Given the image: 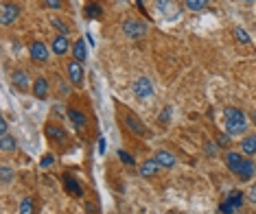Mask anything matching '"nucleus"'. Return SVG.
I'll return each mask as SVG.
<instances>
[{
	"instance_id": "obj_1",
	"label": "nucleus",
	"mask_w": 256,
	"mask_h": 214,
	"mask_svg": "<svg viewBox=\"0 0 256 214\" xmlns=\"http://www.w3.org/2000/svg\"><path fill=\"white\" fill-rule=\"evenodd\" d=\"M223 118H226V131L230 136H243L248 129V116L239 109V107H226L223 109Z\"/></svg>"
},
{
	"instance_id": "obj_2",
	"label": "nucleus",
	"mask_w": 256,
	"mask_h": 214,
	"mask_svg": "<svg viewBox=\"0 0 256 214\" xmlns=\"http://www.w3.org/2000/svg\"><path fill=\"white\" fill-rule=\"evenodd\" d=\"M123 33L129 40H142L147 35V24L142 20H136V18H127L123 22Z\"/></svg>"
},
{
	"instance_id": "obj_3",
	"label": "nucleus",
	"mask_w": 256,
	"mask_h": 214,
	"mask_svg": "<svg viewBox=\"0 0 256 214\" xmlns=\"http://www.w3.org/2000/svg\"><path fill=\"white\" fill-rule=\"evenodd\" d=\"M156 9L166 20H180V16H182V7L175 0H156Z\"/></svg>"
},
{
	"instance_id": "obj_4",
	"label": "nucleus",
	"mask_w": 256,
	"mask_h": 214,
	"mask_svg": "<svg viewBox=\"0 0 256 214\" xmlns=\"http://www.w3.org/2000/svg\"><path fill=\"white\" fill-rule=\"evenodd\" d=\"M18 18H20V7H18L16 2H2V7H0V20H2V26H11Z\"/></svg>"
},
{
	"instance_id": "obj_5",
	"label": "nucleus",
	"mask_w": 256,
	"mask_h": 214,
	"mask_svg": "<svg viewBox=\"0 0 256 214\" xmlns=\"http://www.w3.org/2000/svg\"><path fill=\"white\" fill-rule=\"evenodd\" d=\"M123 123H125V127H127L132 133H136V136H147L145 123H142L136 114H132V111H125L123 114Z\"/></svg>"
},
{
	"instance_id": "obj_6",
	"label": "nucleus",
	"mask_w": 256,
	"mask_h": 214,
	"mask_svg": "<svg viewBox=\"0 0 256 214\" xmlns=\"http://www.w3.org/2000/svg\"><path fill=\"white\" fill-rule=\"evenodd\" d=\"M132 90H134V94H136L138 99H149V96L153 94V83H151V79L140 77V79H136V81H134Z\"/></svg>"
},
{
	"instance_id": "obj_7",
	"label": "nucleus",
	"mask_w": 256,
	"mask_h": 214,
	"mask_svg": "<svg viewBox=\"0 0 256 214\" xmlns=\"http://www.w3.org/2000/svg\"><path fill=\"white\" fill-rule=\"evenodd\" d=\"M44 133H46V136H48L53 142H57V144H66V142H68V133L64 131L62 127H57V125H46Z\"/></svg>"
},
{
	"instance_id": "obj_8",
	"label": "nucleus",
	"mask_w": 256,
	"mask_h": 214,
	"mask_svg": "<svg viewBox=\"0 0 256 214\" xmlns=\"http://www.w3.org/2000/svg\"><path fill=\"white\" fill-rule=\"evenodd\" d=\"M29 55L33 62H46L48 59V48H46V44H42V42H33V44L29 46Z\"/></svg>"
},
{
	"instance_id": "obj_9",
	"label": "nucleus",
	"mask_w": 256,
	"mask_h": 214,
	"mask_svg": "<svg viewBox=\"0 0 256 214\" xmlns=\"http://www.w3.org/2000/svg\"><path fill=\"white\" fill-rule=\"evenodd\" d=\"M243 164H245V160H243V155H241V153H234V151H228V153H226V166H228V169H230L234 175L239 173Z\"/></svg>"
},
{
	"instance_id": "obj_10",
	"label": "nucleus",
	"mask_w": 256,
	"mask_h": 214,
	"mask_svg": "<svg viewBox=\"0 0 256 214\" xmlns=\"http://www.w3.org/2000/svg\"><path fill=\"white\" fill-rule=\"evenodd\" d=\"M66 72H68L70 83H74V86H81V83H83V68H81V64H79V62H70V64H68Z\"/></svg>"
},
{
	"instance_id": "obj_11",
	"label": "nucleus",
	"mask_w": 256,
	"mask_h": 214,
	"mask_svg": "<svg viewBox=\"0 0 256 214\" xmlns=\"http://www.w3.org/2000/svg\"><path fill=\"white\" fill-rule=\"evenodd\" d=\"M50 48H53L55 55H66L68 50H70V40H68V35H57L53 40V44H50Z\"/></svg>"
},
{
	"instance_id": "obj_12",
	"label": "nucleus",
	"mask_w": 256,
	"mask_h": 214,
	"mask_svg": "<svg viewBox=\"0 0 256 214\" xmlns=\"http://www.w3.org/2000/svg\"><path fill=\"white\" fill-rule=\"evenodd\" d=\"M64 188H66V193L68 194H72V197H81V194H83V190H81V186H79V181L77 179H74L72 177V175H64Z\"/></svg>"
},
{
	"instance_id": "obj_13",
	"label": "nucleus",
	"mask_w": 256,
	"mask_h": 214,
	"mask_svg": "<svg viewBox=\"0 0 256 214\" xmlns=\"http://www.w3.org/2000/svg\"><path fill=\"white\" fill-rule=\"evenodd\" d=\"M160 169H162V166L158 164V160H156V157H151V160H147L145 164L140 166V175H142L145 179H151V177H156Z\"/></svg>"
},
{
	"instance_id": "obj_14",
	"label": "nucleus",
	"mask_w": 256,
	"mask_h": 214,
	"mask_svg": "<svg viewBox=\"0 0 256 214\" xmlns=\"http://www.w3.org/2000/svg\"><path fill=\"white\" fill-rule=\"evenodd\" d=\"M11 83L18 87L20 92H26L29 90V77H26V72L24 70H16L11 74Z\"/></svg>"
},
{
	"instance_id": "obj_15",
	"label": "nucleus",
	"mask_w": 256,
	"mask_h": 214,
	"mask_svg": "<svg viewBox=\"0 0 256 214\" xmlns=\"http://www.w3.org/2000/svg\"><path fill=\"white\" fill-rule=\"evenodd\" d=\"M153 157H156V160H158V164H160L162 169H173V166H175V162H178V160H175V155H173V153H169V151H158Z\"/></svg>"
},
{
	"instance_id": "obj_16",
	"label": "nucleus",
	"mask_w": 256,
	"mask_h": 214,
	"mask_svg": "<svg viewBox=\"0 0 256 214\" xmlns=\"http://www.w3.org/2000/svg\"><path fill=\"white\" fill-rule=\"evenodd\" d=\"M33 94H35L40 101H44L46 96H48V81H46L44 77H37V79H35V83H33Z\"/></svg>"
},
{
	"instance_id": "obj_17",
	"label": "nucleus",
	"mask_w": 256,
	"mask_h": 214,
	"mask_svg": "<svg viewBox=\"0 0 256 214\" xmlns=\"http://www.w3.org/2000/svg\"><path fill=\"white\" fill-rule=\"evenodd\" d=\"M72 57H74V62H79V64L86 62V57H88L86 40H77V42H74V46H72Z\"/></svg>"
},
{
	"instance_id": "obj_18",
	"label": "nucleus",
	"mask_w": 256,
	"mask_h": 214,
	"mask_svg": "<svg viewBox=\"0 0 256 214\" xmlns=\"http://www.w3.org/2000/svg\"><path fill=\"white\" fill-rule=\"evenodd\" d=\"M68 118H70V123L74 125L77 129H83L88 125V118H86V114H81V111H77V109H68Z\"/></svg>"
},
{
	"instance_id": "obj_19",
	"label": "nucleus",
	"mask_w": 256,
	"mask_h": 214,
	"mask_svg": "<svg viewBox=\"0 0 256 214\" xmlns=\"http://www.w3.org/2000/svg\"><path fill=\"white\" fill-rule=\"evenodd\" d=\"M0 149H2L4 153H11L18 149V140L13 136H9V133H4V136H0Z\"/></svg>"
},
{
	"instance_id": "obj_20",
	"label": "nucleus",
	"mask_w": 256,
	"mask_h": 214,
	"mask_svg": "<svg viewBox=\"0 0 256 214\" xmlns=\"http://www.w3.org/2000/svg\"><path fill=\"white\" fill-rule=\"evenodd\" d=\"M254 164H252V162H250V160H245V164L243 166H241V171H239V173H236V177H239V179H243V181H248V179H252L254 177Z\"/></svg>"
},
{
	"instance_id": "obj_21",
	"label": "nucleus",
	"mask_w": 256,
	"mask_h": 214,
	"mask_svg": "<svg viewBox=\"0 0 256 214\" xmlns=\"http://www.w3.org/2000/svg\"><path fill=\"white\" fill-rule=\"evenodd\" d=\"M241 151L245 155H254L256 153V136H245L243 142H241Z\"/></svg>"
},
{
	"instance_id": "obj_22",
	"label": "nucleus",
	"mask_w": 256,
	"mask_h": 214,
	"mask_svg": "<svg viewBox=\"0 0 256 214\" xmlns=\"http://www.w3.org/2000/svg\"><path fill=\"white\" fill-rule=\"evenodd\" d=\"M206 7H208V0H184V9H188L193 13L204 11Z\"/></svg>"
},
{
	"instance_id": "obj_23",
	"label": "nucleus",
	"mask_w": 256,
	"mask_h": 214,
	"mask_svg": "<svg viewBox=\"0 0 256 214\" xmlns=\"http://www.w3.org/2000/svg\"><path fill=\"white\" fill-rule=\"evenodd\" d=\"M50 24H53L55 29L59 31V35H68V31H70V26H68L66 22L62 20V18H53V20H50Z\"/></svg>"
},
{
	"instance_id": "obj_24",
	"label": "nucleus",
	"mask_w": 256,
	"mask_h": 214,
	"mask_svg": "<svg viewBox=\"0 0 256 214\" xmlns=\"http://www.w3.org/2000/svg\"><path fill=\"white\" fill-rule=\"evenodd\" d=\"M228 201H232L236 208H241L243 206V193H241V190H232V193L228 194Z\"/></svg>"
},
{
	"instance_id": "obj_25",
	"label": "nucleus",
	"mask_w": 256,
	"mask_h": 214,
	"mask_svg": "<svg viewBox=\"0 0 256 214\" xmlns=\"http://www.w3.org/2000/svg\"><path fill=\"white\" fill-rule=\"evenodd\" d=\"M236 210H239V208H236L232 201H228V199L219 206V214H234Z\"/></svg>"
},
{
	"instance_id": "obj_26",
	"label": "nucleus",
	"mask_w": 256,
	"mask_h": 214,
	"mask_svg": "<svg viewBox=\"0 0 256 214\" xmlns=\"http://www.w3.org/2000/svg\"><path fill=\"white\" fill-rule=\"evenodd\" d=\"M101 13H103V9H101L99 4H90V7L86 9V16H88V18H92V20L101 18Z\"/></svg>"
},
{
	"instance_id": "obj_27",
	"label": "nucleus",
	"mask_w": 256,
	"mask_h": 214,
	"mask_svg": "<svg viewBox=\"0 0 256 214\" xmlns=\"http://www.w3.org/2000/svg\"><path fill=\"white\" fill-rule=\"evenodd\" d=\"M33 199H24V201L20 203V214H33Z\"/></svg>"
},
{
	"instance_id": "obj_28",
	"label": "nucleus",
	"mask_w": 256,
	"mask_h": 214,
	"mask_svg": "<svg viewBox=\"0 0 256 214\" xmlns=\"http://www.w3.org/2000/svg\"><path fill=\"white\" fill-rule=\"evenodd\" d=\"M0 175H2V184H9L16 173H13V169H9V166H2V169H0Z\"/></svg>"
},
{
	"instance_id": "obj_29",
	"label": "nucleus",
	"mask_w": 256,
	"mask_h": 214,
	"mask_svg": "<svg viewBox=\"0 0 256 214\" xmlns=\"http://www.w3.org/2000/svg\"><path fill=\"white\" fill-rule=\"evenodd\" d=\"M234 37H236V42H241V44H250V35L245 33L243 29H234Z\"/></svg>"
},
{
	"instance_id": "obj_30",
	"label": "nucleus",
	"mask_w": 256,
	"mask_h": 214,
	"mask_svg": "<svg viewBox=\"0 0 256 214\" xmlns=\"http://www.w3.org/2000/svg\"><path fill=\"white\" fill-rule=\"evenodd\" d=\"M53 162H55V155H53V153H46V155L42 157L40 166H42V169H48V166H53Z\"/></svg>"
},
{
	"instance_id": "obj_31",
	"label": "nucleus",
	"mask_w": 256,
	"mask_h": 214,
	"mask_svg": "<svg viewBox=\"0 0 256 214\" xmlns=\"http://www.w3.org/2000/svg\"><path fill=\"white\" fill-rule=\"evenodd\" d=\"M118 157H120V160H123V164H127V166H134V157L129 155L127 151H120V149H118Z\"/></svg>"
},
{
	"instance_id": "obj_32",
	"label": "nucleus",
	"mask_w": 256,
	"mask_h": 214,
	"mask_svg": "<svg viewBox=\"0 0 256 214\" xmlns=\"http://www.w3.org/2000/svg\"><path fill=\"white\" fill-rule=\"evenodd\" d=\"M171 114H173V107H164V111H162V116H160V123H162V125L169 123Z\"/></svg>"
},
{
	"instance_id": "obj_33",
	"label": "nucleus",
	"mask_w": 256,
	"mask_h": 214,
	"mask_svg": "<svg viewBox=\"0 0 256 214\" xmlns=\"http://www.w3.org/2000/svg\"><path fill=\"white\" fill-rule=\"evenodd\" d=\"M42 4L48 9H62V0H42Z\"/></svg>"
},
{
	"instance_id": "obj_34",
	"label": "nucleus",
	"mask_w": 256,
	"mask_h": 214,
	"mask_svg": "<svg viewBox=\"0 0 256 214\" xmlns=\"http://www.w3.org/2000/svg\"><path fill=\"white\" fill-rule=\"evenodd\" d=\"M217 144H219V147H228V144H230V133H219V136H217Z\"/></svg>"
},
{
	"instance_id": "obj_35",
	"label": "nucleus",
	"mask_w": 256,
	"mask_h": 214,
	"mask_svg": "<svg viewBox=\"0 0 256 214\" xmlns=\"http://www.w3.org/2000/svg\"><path fill=\"white\" fill-rule=\"evenodd\" d=\"M83 208H86V212H88V214H96V203L86 201V203H83Z\"/></svg>"
},
{
	"instance_id": "obj_36",
	"label": "nucleus",
	"mask_w": 256,
	"mask_h": 214,
	"mask_svg": "<svg viewBox=\"0 0 256 214\" xmlns=\"http://www.w3.org/2000/svg\"><path fill=\"white\" fill-rule=\"evenodd\" d=\"M204 151H206L208 155H215V153H217V149H215V144H212V142H208L206 147H204Z\"/></svg>"
},
{
	"instance_id": "obj_37",
	"label": "nucleus",
	"mask_w": 256,
	"mask_h": 214,
	"mask_svg": "<svg viewBox=\"0 0 256 214\" xmlns=\"http://www.w3.org/2000/svg\"><path fill=\"white\" fill-rule=\"evenodd\" d=\"M248 199H250V201H252V203H256V184L252 186V188H250V193H248Z\"/></svg>"
},
{
	"instance_id": "obj_38",
	"label": "nucleus",
	"mask_w": 256,
	"mask_h": 214,
	"mask_svg": "<svg viewBox=\"0 0 256 214\" xmlns=\"http://www.w3.org/2000/svg\"><path fill=\"white\" fill-rule=\"evenodd\" d=\"M4 133H7V120H0V136H4Z\"/></svg>"
},
{
	"instance_id": "obj_39",
	"label": "nucleus",
	"mask_w": 256,
	"mask_h": 214,
	"mask_svg": "<svg viewBox=\"0 0 256 214\" xmlns=\"http://www.w3.org/2000/svg\"><path fill=\"white\" fill-rule=\"evenodd\" d=\"M105 149H108V144H105V138H101V140H99V153H105Z\"/></svg>"
},
{
	"instance_id": "obj_40",
	"label": "nucleus",
	"mask_w": 256,
	"mask_h": 214,
	"mask_svg": "<svg viewBox=\"0 0 256 214\" xmlns=\"http://www.w3.org/2000/svg\"><path fill=\"white\" fill-rule=\"evenodd\" d=\"M59 92H62V94H68V90H66V83H59Z\"/></svg>"
},
{
	"instance_id": "obj_41",
	"label": "nucleus",
	"mask_w": 256,
	"mask_h": 214,
	"mask_svg": "<svg viewBox=\"0 0 256 214\" xmlns=\"http://www.w3.org/2000/svg\"><path fill=\"white\" fill-rule=\"evenodd\" d=\"M252 120H254V123H256V111H252Z\"/></svg>"
},
{
	"instance_id": "obj_42",
	"label": "nucleus",
	"mask_w": 256,
	"mask_h": 214,
	"mask_svg": "<svg viewBox=\"0 0 256 214\" xmlns=\"http://www.w3.org/2000/svg\"><path fill=\"white\" fill-rule=\"evenodd\" d=\"M243 2H254V0H243Z\"/></svg>"
}]
</instances>
